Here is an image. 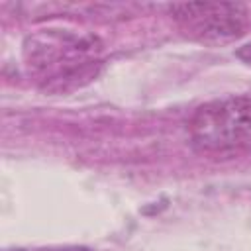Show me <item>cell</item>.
I'll return each instance as SVG.
<instances>
[{
  "instance_id": "4",
  "label": "cell",
  "mask_w": 251,
  "mask_h": 251,
  "mask_svg": "<svg viewBox=\"0 0 251 251\" xmlns=\"http://www.w3.org/2000/svg\"><path fill=\"white\" fill-rule=\"evenodd\" d=\"M235 55H237V59H241L243 63L251 65V41L245 43V45H241V47L235 51Z\"/></svg>"
},
{
  "instance_id": "2",
  "label": "cell",
  "mask_w": 251,
  "mask_h": 251,
  "mask_svg": "<svg viewBox=\"0 0 251 251\" xmlns=\"http://www.w3.org/2000/svg\"><path fill=\"white\" fill-rule=\"evenodd\" d=\"M194 149L212 155L251 153V96H227L202 104L188 120Z\"/></svg>"
},
{
  "instance_id": "5",
  "label": "cell",
  "mask_w": 251,
  "mask_h": 251,
  "mask_svg": "<svg viewBox=\"0 0 251 251\" xmlns=\"http://www.w3.org/2000/svg\"><path fill=\"white\" fill-rule=\"evenodd\" d=\"M67 251H90V249H86V247H75V249H67Z\"/></svg>"
},
{
  "instance_id": "1",
  "label": "cell",
  "mask_w": 251,
  "mask_h": 251,
  "mask_svg": "<svg viewBox=\"0 0 251 251\" xmlns=\"http://www.w3.org/2000/svg\"><path fill=\"white\" fill-rule=\"evenodd\" d=\"M102 45L94 35L45 29L24 43L29 75L49 92H65L96 76Z\"/></svg>"
},
{
  "instance_id": "3",
  "label": "cell",
  "mask_w": 251,
  "mask_h": 251,
  "mask_svg": "<svg viewBox=\"0 0 251 251\" xmlns=\"http://www.w3.org/2000/svg\"><path fill=\"white\" fill-rule=\"evenodd\" d=\"M171 16L178 29L198 41H229L243 33L249 12L237 2L173 4Z\"/></svg>"
}]
</instances>
